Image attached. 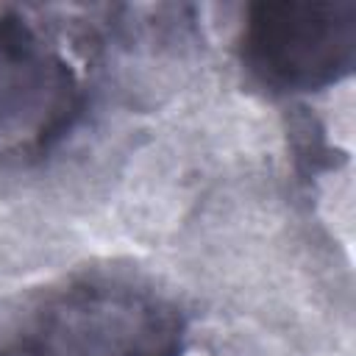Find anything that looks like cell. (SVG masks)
Returning a JSON list of instances; mask_svg holds the SVG:
<instances>
[{
    "mask_svg": "<svg viewBox=\"0 0 356 356\" xmlns=\"http://www.w3.org/2000/svg\"><path fill=\"white\" fill-rule=\"evenodd\" d=\"M31 356H181V309L125 281L83 278L44 300L28 334Z\"/></svg>",
    "mask_w": 356,
    "mask_h": 356,
    "instance_id": "6da1fadb",
    "label": "cell"
},
{
    "mask_svg": "<svg viewBox=\"0 0 356 356\" xmlns=\"http://www.w3.org/2000/svg\"><path fill=\"white\" fill-rule=\"evenodd\" d=\"M0 356H31V353H28L25 342L19 339V342H6V345H0Z\"/></svg>",
    "mask_w": 356,
    "mask_h": 356,
    "instance_id": "277c9868",
    "label": "cell"
},
{
    "mask_svg": "<svg viewBox=\"0 0 356 356\" xmlns=\"http://www.w3.org/2000/svg\"><path fill=\"white\" fill-rule=\"evenodd\" d=\"M239 58L253 81L278 95L320 92L353 72V0L253 3L239 33Z\"/></svg>",
    "mask_w": 356,
    "mask_h": 356,
    "instance_id": "7a4b0ae2",
    "label": "cell"
},
{
    "mask_svg": "<svg viewBox=\"0 0 356 356\" xmlns=\"http://www.w3.org/2000/svg\"><path fill=\"white\" fill-rule=\"evenodd\" d=\"M86 106L61 47L17 11H0V161L22 164L58 147Z\"/></svg>",
    "mask_w": 356,
    "mask_h": 356,
    "instance_id": "3957f363",
    "label": "cell"
}]
</instances>
